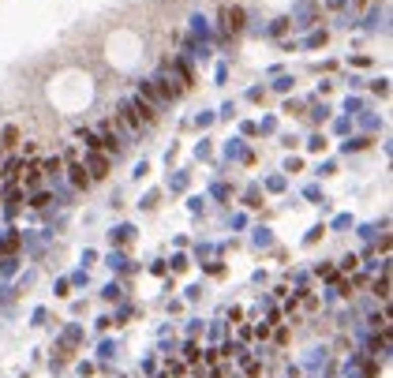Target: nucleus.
<instances>
[{
    "mask_svg": "<svg viewBox=\"0 0 393 378\" xmlns=\"http://www.w3.org/2000/svg\"><path fill=\"white\" fill-rule=\"evenodd\" d=\"M105 169H109V161H105V157H94V176H105Z\"/></svg>",
    "mask_w": 393,
    "mask_h": 378,
    "instance_id": "f257e3e1",
    "label": "nucleus"
}]
</instances>
